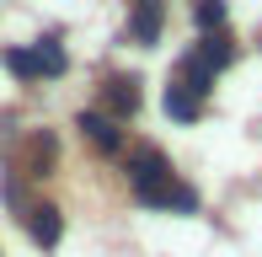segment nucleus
<instances>
[{"mask_svg": "<svg viewBox=\"0 0 262 257\" xmlns=\"http://www.w3.org/2000/svg\"><path fill=\"white\" fill-rule=\"evenodd\" d=\"M134 198H139V204H150V209H177V215H193V209H198V193L187 188V182H177L171 172L156 177L150 188H139Z\"/></svg>", "mask_w": 262, "mask_h": 257, "instance_id": "nucleus-1", "label": "nucleus"}, {"mask_svg": "<svg viewBox=\"0 0 262 257\" xmlns=\"http://www.w3.org/2000/svg\"><path fill=\"white\" fill-rule=\"evenodd\" d=\"M161 27H166V6L161 0H134V16H128V32H134V43H161Z\"/></svg>", "mask_w": 262, "mask_h": 257, "instance_id": "nucleus-2", "label": "nucleus"}, {"mask_svg": "<svg viewBox=\"0 0 262 257\" xmlns=\"http://www.w3.org/2000/svg\"><path fill=\"white\" fill-rule=\"evenodd\" d=\"M75 128H80V134H86L97 150H102V156H118V150H123L118 118H102V113H80V118H75Z\"/></svg>", "mask_w": 262, "mask_h": 257, "instance_id": "nucleus-3", "label": "nucleus"}, {"mask_svg": "<svg viewBox=\"0 0 262 257\" xmlns=\"http://www.w3.org/2000/svg\"><path fill=\"white\" fill-rule=\"evenodd\" d=\"M102 102L113 108V118H134V113H139V80L134 75H107Z\"/></svg>", "mask_w": 262, "mask_h": 257, "instance_id": "nucleus-4", "label": "nucleus"}, {"mask_svg": "<svg viewBox=\"0 0 262 257\" xmlns=\"http://www.w3.org/2000/svg\"><path fill=\"white\" fill-rule=\"evenodd\" d=\"M166 172H171V166H166V156H161L156 145H139L134 156H128V182H134V193H139V188H150V182L166 177Z\"/></svg>", "mask_w": 262, "mask_h": 257, "instance_id": "nucleus-5", "label": "nucleus"}, {"mask_svg": "<svg viewBox=\"0 0 262 257\" xmlns=\"http://www.w3.org/2000/svg\"><path fill=\"white\" fill-rule=\"evenodd\" d=\"M21 220H27V236L38 241V247H54L59 230H64V225H59V209H54V204H32Z\"/></svg>", "mask_w": 262, "mask_h": 257, "instance_id": "nucleus-6", "label": "nucleus"}, {"mask_svg": "<svg viewBox=\"0 0 262 257\" xmlns=\"http://www.w3.org/2000/svg\"><path fill=\"white\" fill-rule=\"evenodd\" d=\"M166 118H177V123H198L204 118V97H193L187 86H166Z\"/></svg>", "mask_w": 262, "mask_h": 257, "instance_id": "nucleus-7", "label": "nucleus"}, {"mask_svg": "<svg viewBox=\"0 0 262 257\" xmlns=\"http://www.w3.org/2000/svg\"><path fill=\"white\" fill-rule=\"evenodd\" d=\"M193 54H198V59H204V65L214 70V75H220V70H225V65L235 59V43H230V32H204Z\"/></svg>", "mask_w": 262, "mask_h": 257, "instance_id": "nucleus-8", "label": "nucleus"}, {"mask_svg": "<svg viewBox=\"0 0 262 257\" xmlns=\"http://www.w3.org/2000/svg\"><path fill=\"white\" fill-rule=\"evenodd\" d=\"M177 86H187L193 97H209V91H214V70L198 59V54H187V59L177 65Z\"/></svg>", "mask_w": 262, "mask_h": 257, "instance_id": "nucleus-9", "label": "nucleus"}, {"mask_svg": "<svg viewBox=\"0 0 262 257\" xmlns=\"http://www.w3.org/2000/svg\"><path fill=\"white\" fill-rule=\"evenodd\" d=\"M32 54H38V70H43V75H64V70H70V59H64V49H59V43L54 38H38V43H32Z\"/></svg>", "mask_w": 262, "mask_h": 257, "instance_id": "nucleus-10", "label": "nucleus"}, {"mask_svg": "<svg viewBox=\"0 0 262 257\" xmlns=\"http://www.w3.org/2000/svg\"><path fill=\"white\" fill-rule=\"evenodd\" d=\"M6 70H11L16 80H38V75H43V70H38V54H32V49H6Z\"/></svg>", "mask_w": 262, "mask_h": 257, "instance_id": "nucleus-11", "label": "nucleus"}, {"mask_svg": "<svg viewBox=\"0 0 262 257\" xmlns=\"http://www.w3.org/2000/svg\"><path fill=\"white\" fill-rule=\"evenodd\" d=\"M193 22L204 32H220L225 27V0H193Z\"/></svg>", "mask_w": 262, "mask_h": 257, "instance_id": "nucleus-12", "label": "nucleus"}]
</instances>
